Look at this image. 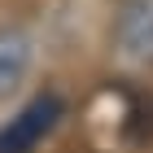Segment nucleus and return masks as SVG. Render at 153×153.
<instances>
[{
	"instance_id": "2",
	"label": "nucleus",
	"mask_w": 153,
	"mask_h": 153,
	"mask_svg": "<svg viewBox=\"0 0 153 153\" xmlns=\"http://www.w3.org/2000/svg\"><path fill=\"white\" fill-rule=\"evenodd\" d=\"M123 48L140 61H153V0H131L127 13H123Z\"/></svg>"
},
{
	"instance_id": "3",
	"label": "nucleus",
	"mask_w": 153,
	"mask_h": 153,
	"mask_svg": "<svg viewBox=\"0 0 153 153\" xmlns=\"http://www.w3.org/2000/svg\"><path fill=\"white\" fill-rule=\"evenodd\" d=\"M22 66H26V48L18 44V39H0V92L18 83Z\"/></svg>"
},
{
	"instance_id": "1",
	"label": "nucleus",
	"mask_w": 153,
	"mask_h": 153,
	"mask_svg": "<svg viewBox=\"0 0 153 153\" xmlns=\"http://www.w3.org/2000/svg\"><path fill=\"white\" fill-rule=\"evenodd\" d=\"M66 114V101L57 92H39L22 114H13L4 127H0V153H31L48 131L61 123Z\"/></svg>"
}]
</instances>
